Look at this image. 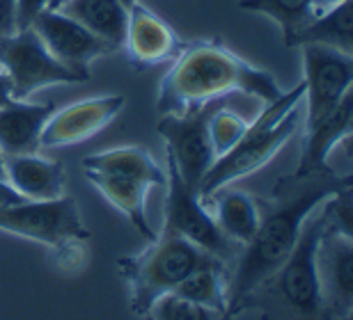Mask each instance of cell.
Wrapping results in <instances>:
<instances>
[{"instance_id": "6da1fadb", "label": "cell", "mask_w": 353, "mask_h": 320, "mask_svg": "<svg viewBox=\"0 0 353 320\" xmlns=\"http://www.w3.org/2000/svg\"><path fill=\"white\" fill-rule=\"evenodd\" d=\"M349 186H353V176L333 167L294 172L275 181L271 197L259 202L255 238L241 247L228 273V309L223 320H234L241 314L243 297L287 261L310 213Z\"/></svg>"}, {"instance_id": "7a4b0ae2", "label": "cell", "mask_w": 353, "mask_h": 320, "mask_svg": "<svg viewBox=\"0 0 353 320\" xmlns=\"http://www.w3.org/2000/svg\"><path fill=\"white\" fill-rule=\"evenodd\" d=\"M230 94H248L273 103L285 89L271 71L245 62L221 39H197L181 44L172 67L161 78L157 110L159 115H181Z\"/></svg>"}, {"instance_id": "3957f363", "label": "cell", "mask_w": 353, "mask_h": 320, "mask_svg": "<svg viewBox=\"0 0 353 320\" xmlns=\"http://www.w3.org/2000/svg\"><path fill=\"white\" fill-rule=\"evenodd\" d=\"M328 224L326 202L310 213L292 254L271 277L250 290L241 302L243 311H259L262 320H328L323 314L314 254Z\"/></svg>"}, {"instance_id": "277c9868", "label": "cell", "mask_w": 353, "mask_h": 320, "mask_svg": "<svg viewBox=\"0 0 353 320\" xmlns=\"http://www.w3.org/2000/svg\"><path fill=\"white\" fill-rule=\"evenodd\" d=\"M301 101H303V83L294 89L285 92L278 101L266 103L255 122L248 124V131L241 142L221 158L214 160L209 172L200 181L197 195L204 204L216 195L218 190L228 188L243 176L255 174L266 162L275 158V153L294 138L301 128Z\"/></svg>"}, {"instance_id": "5b68a950", "label": "cell", "mask_w": 353, "mask_h": 320, "mask_svg": "<svg viewBox=\"0 0 353 320\" xmlns=\"http://www.w3.org/2000/svg\"><path fill=\"white\" fill-rule=\"evenodd\" d=\"M218 261L172 231H161L140 254L117 259V268L129 284L133 316L147 318L152 304L179 286L193 270Z\"/></svg>"}, {"instance_id": "8992f818", "label": "cell", "mask_w": 353, "mask_h": 320, "mask_svg": "<svg viewBox=\"0 0 353 320\" xmlns=\"http://www.w3.org/2000/svg\"><path fill=\"white\" fill-rule=\"evenodd\" d=\"M0 231L34 240L53 250L62 270L74 273L85 266V229L79 206L69 195L53 202H23L0 209Z\"/></svg>"}, {"instance_id": "52a82bcc", "label": "cell", "mask_w": 353, "mask_h": 320, "mask_svg": "<svg viewBox=\"0 0 353 320\" xmlns=\"http://www.w3.org/2000/svg\"><path fill=\"white\" fill-rule=\"evenodd\" d=\"M0 69L10 76L17 101H28L39 89L53 85L88 83V78L55 60L32 28L0 37Z\"/></svg>"}, {"instance_id": "ba28073f", "label": "cell", "mask_w": 353, "mask_h": 320, "mask_svg": "<svg viewBox=\"0 0 353 320\" xmlns=\"http://www.w3.org/2000/svg\"><path fill=\"white\" fill-rule=\"evenodd\" d=\"M168 199H165V231H172L183 240L200 247L202 252L216 256L225 266L232 268L241 247L223 236L207 204L202 202L195 188L186 186L176 169L168 162Z\"/></svg>"}, {"instance_id": "9c48e42d", "label": "cell", "mask_w": 353, "mask_h": 320, "mask_svg": "<svg viewBox=\"0 0 353 320\" xmlns=\"http://www.w3.org/2000/svg\"><path fill=\"white\" fill-rule=\"evenodd\" d=\"M218 103L202 105L181 115H161L157 124L168 149V162L176 169L181 181L195 190L216 160L209 138V119Z\"/></svg>"}, {"instance_id": "30bf717a", "label": "cell", "mask_w": 353, "mask_h": 320, "mask_svg": "<svg viewBox=\"0 0 353 320\" xmlns=\"http://www.w3.org/2000/svg\"><path fill=\"white\" fill-rule=\"evenodd\" d=\"M303 51V98H305V128L321 122L335 110L353 85V58L337 48L305 44Z\"/></svg>"}, {"instance_id": "8fae6325", "label": "cell", "mask_w": 353, "mask_h": 320, "mask_svg": "<svg viewBox=\"0 0 353 320\" xmlns=\"http://www.w3.org/2000/svg\"><path fill=\"white\" fill-rule=\"evenodd\" d=\"M314 266L326 318L353 320V236L326 224L316 243Z\"/></svg>"}, {"instance_id": "7c38bea8", "label": "cell", "mask_w": 353, "mask_h": 320, "mask_svg": "<svg viewBox=\"0 0 353 320\" xmlns=\"http://www.w3.org/2000/svg\"><path fill=\"white\" fill-rule=\"evenodd\" d=\"M30 28L44 41V46L55 60L88 81L92 62L115 53V48L108 41L97 37L85 25H81L79 21L62 14L60 10H44L32 21Z\"/></svg>"}, {"instance_id": "4fadbf2b", "label": "cell", "mask_w": 353, "mask_h": 320, "mask_svg": "<svg viewBox=\"0 0 353 320\" xmlns=\"http://www.w3.org/2000/svg\"><path fill=\"white\" fill-rule=\"evenodd\" d=\"M126 96L122 94H105L92 96L85 101H76L65 105L60 110H53V115L46 119L39 135L41 149H60L74 147L81 142H88L101 133L119 112L124 110Z\"/></svg>"}, {"instance_id": "5bb4252c", "label": "cell", "mask_w": 353, "mask_h": 320, "mask_svg": "<svg viewBox=\"0 0 353 320\" xmlns=\"http://www.w3.org/2000/svg\"><path fill=\"white\" fill-rule=\"evenodd\" d=\"M122 48H126L133 67H157L174 60L181 41L157 12L136 3L129 10Z\"/></svg>"}, {"instance_id": "9a60e30c", "label": "cell", "mask_w": 353, "mask_h": 320, "mask_svg": "<svg viewBox=\"0 0 353 320\" xmlns=\"http://www.w3.org/2000/svg\"><path fill=\"white\" fill-rule=\"evenodd\" d=\"M5 181L28 202H53L67 195L65 165L37 153L5 156Z\"/></svg>"}, {"instance_id": "2e32d148", "label": "cell", "mask_w": 353, "mask_h": 320, "mask_svg": "<svg viewBox=\"0 0 353 320\" xmlns=\"http://www.w3.org/2000/svg\"><path fill=\"white\" fill-rule=\"evenodd\" d=\"M53 103L10 101L0 108V153L23 156L39 151V135L53 115Z\"/></svg>"}, {"instance_id": "e0dca14e", "label": "cell", "mask_w": 353, "mask_h": 320, "mask_svg": "<svg viewBox=\"0 0 353 320\" xmlns=\"http://www.w3.org/2000/svg\"><path fill=\"white\" fill-rule=\"evenodd\" d=\"M353 128V92H349L342 98L335 110H330L321 122L314 126H307L305 145H303V153L299 160L296 172H314V169L330 167L328 158L333 149L340 145L342 140H349Z\"/></svg>"}, {"instance_id": "ac0fdd59", "label": "cell", "mask_w": 353, "mask_h": 320, "mask_svg": "<svg viewBox=\"0 0 353 320\" xmlns=\"http://www.w3.org/2000/svg\"><path fill=\"white\" fill-rule=\"evenodd\" d=\"M85 176L92 186L108 199L110 206H115L119 213H124L129 217V222L140 231V236L147 238L150 243L159 236L154 231L150 217H147V195L152 190L150 183L103 174V172H90V169H85Z\"/></svg>"}, {"instance_id": "d6986e66", "label": "cell", "mask_w": 353, "mask_h": 320, "mask_svg": "<svg viewBox=\"0 0 353 320\" xmlns=\"http://www.w3.org/2000/svg\"><path fill=\"white\" fill-rule=\"evenodd\" d=\"M305 44H321L353 55V0H344L326 12L312 14V19H307L285 41L289 48Z\"/></svg>"}, {"instance_id": "ffe728a7", "label": "cell", "mask_w": 353, "mask_h": 320, "mask_svg": "<svg viewBox=\"0 0 353 320\" xmlns=\"http://www.w3.org/2000/svg\"><path fill=\"white\" fill-rule=\"evenodd\" d=\"M214 204V220L223 236L236 247H245L259 226V199L241 190H218L207 206Z\"/></svg>"}, {"instance_id": "44dd1931", "label": "cell", "mask_w": 353, "mask_h": 320, "mask_svg": "<svg viewBox=\"0 0 353 320\" xmlns=\"http://www.w3.org/2000/svg\"><path fill=\"white\" fill-rule=\"evenodd\" d=\"M83 169L145 181L152 188H165L168 183V174L143 147H119L103 153H92L83 158Z\"/></svg>"}, {"instance_id": "7402d4cb", "label": "cell", "mask_w": 353, "mask_h": 320, "mask_svg": "<svg viewBox=\"0 0 353 320\" xmlns=\"http://www.w3.org/2000/svg\"><path fill=\"white\" fill-rule=\"evenodd\" d=\"M60 12L108 41L115 51L124 46L129 10L119 0H69L60 7Z\"/></svg>"}, {"instance_id": "603a6c76", "label": "cell", "mask_w": 353, "mask_h": 320, "mask_svg": "<svg viewBox=\"0 0 353 320\" xmlns=\"http://www.w3.org/2000/svg\"><path fill=\"white\" fill-rule=\"evenodd\" d=\"M228 273L230 268L223 261L207 263V266L193 270L174 288V293L190 302L202 304V307L214 309L218 314H225L228 309Z\"/></svg>"}, {"instance_id": "cb8c5ba5", "label": "cell", "mask_w": 353, "mask_h": 320, "mask_svg": "<svg viewBox=\"0 0 353 320\" xmlns=\"http://www.w3.org/2000/svg\"><path fill=\"white\" fill-rule=\"evenodd\" d=\"M239 10L264 14V17L273 19L280 25L282 37L285 41L305 23L307 19H312V0H241Z\"/></svg>"}, {"instance_id": "d4e9b609", "label": "cell", "mask_w": 353, "mask_h": 320, "mask_svg": "<svg viewBox=\"0 0 353 320\" xmlns=\"http://www.w3.org/2000/svg\"><path fill=\"white\" fill-rule=\"evenodd\" d=\"M248 131V122L239 115V112L223 108L221 103L216 105L214 115L209 119V138H211V147H214L216 158H221L228 151H232L241 138Z\"/></svg>"}, {"instance_id": "484cf974", "label": "cell", "mask_w": 353, "mask_h": 320, "mask_svg": "<svg viewBox=\"0 0 353 320\" xmlns=\"http://www.w3.org/2000/svg\"><path fill=\"white\" fill-rule=\"evenodd\" d=\"M147 318H152V320H223V314H218V311L209 307H202V304H197V302H190L172 290V293L159 297V300L152 304Z\"/></svg>"}, {"instance_id": "4316f807", "label": "cell", "mask_w": 353, "mask_h": 320, "mask_svg": "<svg viewBox=\"0 0 353 320\" xmlns=\"http://www.w3.org/2000/svg\"><path fill=\"white\" fill-rule=\"evenodd\" d=\"M44 10H51V0H17L14 5V32L26 30Z\"/></svg>"}, {"instance_id": "83f0119b", "label": "cell", "mask_w": 353, "mask_h": 320, "mask_svg": "<svg viewBox=\"0 0 353 320\" xmlns=\"http://www.w3.org/2000/svg\"><path fill=\"white\" fill-rule=\"evenodd\" d=\"M14 5L17 0H0V37L14 32Z\"/></svg>"}, {"instance_id": "f1b7e54d", "label": "cell", "mask_w": 353, "mask_h": 320, "mask_svg": "<svg viewBox=\"0 0 353 320\" xmlns=\"http://www.w3.org/2000/svg\"><path fill=\"white\" fill-rule=\"evenodd\" d=\"M23 202H28L26 197H21L7 181H0V209H5V206H17Z\"/></svg>"}, {"instance_id": "f546056e", "label": "cell", "mask_w": 353, "mask_h": 320, "mask_svg": "<svg viewBox=\"0 0 353 320\" xmlns=\"http://www.w3.org/2000/svg\"><path fill=\"white\" fill-rule=\"evenodd\" d=\"M10 101H14V96H12V81H10V76H7L3 69H0V108L7 105Z\"/></svg>"}, {"instance_id": "4dcf8cb0", "label": "cell", "mask_w": 353, "mask_h": 320, "mask_svg": "<svg viewBox=\"0 0 353 320\" xmlns=\"http://www.w3.org/2000/svg\"><path fill=\"white\" fill-rule=\"evenodd\" d=\"M340 3H344V0H312V10H314V14H319V12H326Z\"/></svg>"}, {"instance_id": "1f68e13d", "label": "cell", "mask_w": 353, "mask_h": 320, "mask_svg": "<svg viewBox=\"0 0 353 320\" xmlns=\"http://www.w3.org/2000/svg\"><path fill=\"white\" fill-rule=\"evenodd\" d=\"M0 181H5V156L0 153Z\"/></svg>"}, {"instance_id": "d6a6232c", "label": "cell", "mask_w": 353, "mask_h": 320, "mask_svg": "<svg viewBox=\"0 0 353 320\" xmlns=\"http://www.w3.org/2000/svg\"><path fill=\"white\" fill-rule=\"evenodd\" d=\"M65 3H69V0H51V10H60Z\"/></svg>"}, {"instance_id": "836d02e7", "label": "cell", "mask_w": 353, "mask_h": 320, "mask_svg": "<svg viewBox=\"0 0 353 320\" xmlns=\"http://www.w3.org/2000/svg\"><path fill=\"white\" fill-rule=\"evenodd\" d=\"M119 3H122V5L126 7V10H131V7L138 3V0H119Z\"/></svg>"}]
</instances>
